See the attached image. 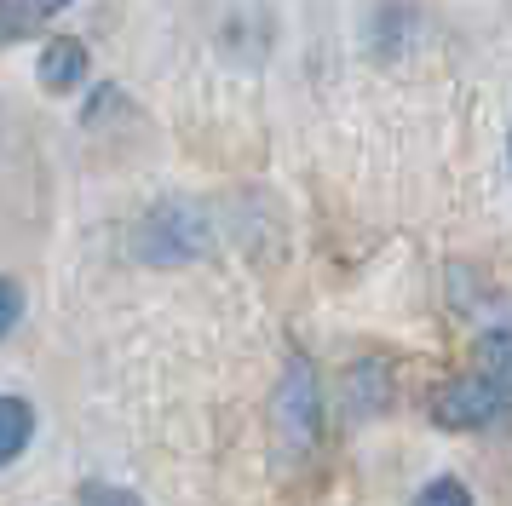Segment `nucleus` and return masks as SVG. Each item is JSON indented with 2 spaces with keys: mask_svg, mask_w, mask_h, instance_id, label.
Instances as JSON below:
<instances>
[{
  "mask_svg": "<svg viewBox=\"0 0 512 506\" xmlns=\"http://www.w3.org/2000/svg\"><path fill=\"white\" fill-rule=\"evenodd\" d=\"M70 0H6V41H24L35 35L47 18H58Z\"/></svg>",
  "mask_w": 512,
  "mask_h": 506,
  "instance_id": "6",
  "label": "nucleus"
},
{
  "mask_svg": "<svg viewBox=\"0 0 512 506\" xmlns=\"http://www.w3.org/2000/svg\"><path fill=\"white\" fill-rule=\"evenodd\" d=\"M81 506H144V501L121 483H81Z\"/></svg>",
  "mask_w": 512,
  "mask_h": 506,
  "instance_id": "9",
  "label": "nucleus"
},
{
  "mask_svg": "<svg viewBox=\"0 0 512 506\" xmlns=\"http://www.w3.org/2000/svg\"><path fill=\"white\" fill-rule=\"evenodd\" d=\"M202 242H208V236H202V219H196L190 207H156V213L144 219V230H139V253L156 259V265L185 259V253H196Z\"/></svg>",
  "mask_w": 512,
  "mask_h": 506,
  "instance_id": "2",
  "label": "nucleus"
},
{
  "mask_svg": "<svg viewBox=\"0 0 512 506\" xmlns=\"http://www.w3.org/2000/svg\"><path fill=\"white\" fill-rule=\"evenodd\" d=\"M282 420L288 426H300V437H305V420H311V380H305V368H288V386H282Z\"/></svg>",
  "mask_w": 512,
  "mask_h": 506,
  "instance_id": "7",
  "label": "nucleus"
},
{
  "mask_svg": "<svg viewBox=\"0 0 512 506\" xmlns=\"http://www.w3.org/2000/svg\"><path fill=\"white\" fill-rule=\"evenodd\" d=\"M415 506H472V495H466L461 478H432L426 489H420Z\"/></svg>",
  "mask_w": 512,
  "mask_h": 506,
  "instance_id": "8",
  "label": "nucleus"
},
{
  "mask_svg": "<svg viewBox=\"0 0 512 506\" xmlns=\"http://www.w3.org/2000/svg\"><path fill=\"white\" fill-rule=\"evenodd\" d=\"M507 409V391H495L484 374H472V380H455V386H443L432 397V414H438V426H455V432H478L489 426L495 414Z\"/></svg>",
  "mask_w": 512,
  "mask_h": 506,
  "instance_id": "1",
  "label": "nucleus"
},
{
  "mask_svg": "<svg viewBox=\"0 0 512 506\" xmlns=\"http://www.w3.org/2000/svg\"><path fill=\"white\" fill-rule=\"evenodd\" d=\"M18 317H24V294H18V282H6V334L18 328Z\"/></svg>",
  "mask_w": 512,
  "mask_h": 506,
  "instance_id": "10",
  "label": "nucleus"
},
{
  "mask_svg": "<svg viewBox=\"0 0 512 506\" xmlns=\"http://www.w3.org/2000/svg\"><path fill=\"white\" fill-rule=\"evenodd\" d=\"M29 437H35V409H29L18 391H6L0 397V460L12 466L29 449Z\"/></svg>",
  "mask_w": 512,
  "mask_h": 506,
  "instance_id": "4",
  "label": "nucleus"
},
{
  "mask_svg": "<svg viewBox=\"0 0 512 506\" xmlns=\"http://www.w3.org/2000/svg\"><path fill=\"white\" fill-rule=\"evenodd\" d=\"M472 357H478V374H484L489 386L512 397V328H495V334H484Z\"/></svg>",
  "mask_w": 512,
  "mask_h": 506,
  "instance_id": "5",
  "label": "nucleus"
},
{
  "mask_svg": "<svg viewBox=\"0 0 512 506\" xmlns=\"http://www.w3.org/2000/svg\"><path fill=\"white\" fill-rule=\"evenodd\" d=\"M87 46L81 41H52L47 52H41V81H47L52 92H70V87H81L87 81Z\"/></svg>",
  "mask_w": 512,
  "mask_h": 506,
  "instance_id": "3",
  "label": "nucleus"
}]
</instances>
